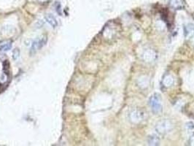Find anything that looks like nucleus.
Listing matches in <instances>:
<instances>
[{
  "label": "nucleus",
  "mask_w": 194,
  "mask_h": 146,
  "mask_svg": "<svg viewBox=\"0 0 194 146\" xmlns=\"http://www.w3.org/2000/svg\"><path fill=\"white\" fill-rule=\"evenodd\" d=\"M47 43V37L46 36H43V37L39 38V39L36 40L33 43L32 48H31V52L32 53H34L37 50L41 49Z\"/></svg>",
  "instance_id": "nucleus-5"
},
{
  "label": "nucleus",
  "mask_w": 194,
  "mask_h": 146,
  "mask_svg": "<svg viewBox=\"0 0 194 146\" xmlns=\"http://www.w3.org/2000/svg\"><path fill=\"white\" fill-rule=\"evenodd\" d=\"M173 126L171 123L168 120H162L158 122L155 126V131L160 135H166L172 130Z\"/></svg>",
  "instance_id": "nucleus-1"
},
{
  "label": "nucleus",
  "mask_w": 194,
  "mask_h": 146,
  "mask_svg": "<svg viewBox=\"0 0 194 146\" xmlns=\"http://www.w3.org/2000/svg\"><path fill=\"white\" fill-rule=\"evenodd\" d=\"M149 83H150V81L147 76H142L137 80V85L142 89L146 88L149 86Z\"/></svg>",
  "instance_id": "nucleus-6"
},
{
  "label": "nucleus",
  "mask_w": 194,
  "mask_h": 146,
  "mask_svg": "<svg viewBox=\"0 0 194 146\" xmlns=\"http://www.w3.org/2000/svg\"><path fill=\"white\" fill-rule=\"evenodd\" d=\"M185 34L186 37H190L194 34V25L188 24L185 27Z\"/></svg>",
  "instance_id": "nucleus-10"
},
{
  "label": "nucleus",
  "mask_w": 194,
  "mask_h": 146,
  "mask_svg": "<svg viewBox=\"0 0 194 146\" xmlns=\"http://www.w3.org/2000/svg\"><path fill=\"white\" fill-rule=\"evenodd\" d=\"M174 78H173L172 76L169 75H166L165 77H164V80H163V84H164V86L166 87L171 86L173 84H174Z\"/></svg>",
  "instance_id": "nucleus-9"
},
{
  "label": "nucleus",
  "mask_w": 194,
  "mask_h": 146,
  "mask_svg": "<svg viewBox=\"0 0 194 146\" xmlns=\"http://www.w3.org/2000/svg\"><path fill=\"white\" fill-rule=\"evenodd\" d=\"M170 5L174 9H180L183 7L180 0H170Z\"/></svg>",
  "instance_id": "nucleus-11"
},
{
  "label": "nucleus",
  "mask_w": 194,
  "mask_h": 146,
  "mask_svg": "<svg viewBox=\"0 0 194 146\" xmlns=\"http://www.w3.org/2000/svg\"><path fill=\"white\" fill-rule=\"evenodd\" d=\"M187 127H188V129H192L194 128V124L193 123L189 122L188 123H187Z\"/></svg>",
  "instance_id": "nucleus-14"
},
{
  "label": "nucleus",
  "mask_w": 194,
  "mask_h": 146,
  "mask_svg": "<svg viewBox=\"0 0 194 146\" xmlns=\"http://www.w3.org/2000/svg\"><path fill=\"white\" fill-rule=\"evenodd\" d=\"M190 142L191 145H194V135L193 136H192L190 137Z\"/></svg>",
  "instance_id": "nucleus-15"
},
{
  "label": "nucleus",
  "mask_w": 194,
  "mask_h": 146,
  "mask_svg": "<svg viewBox=\"0 0 194 146\" xmlns=\"http://www.w3.org/2000/svg\"><path fill=\"white\" fill-rule=\"evenodd\" d=\"M150 105L151 107L152 112L155 113H158L162 111V104H161V99L160 94H155L150 97Z\"/></svg>",
  "instance_id": "nucleus-2"
},
{
  "label": "nucleus",
  "mask_w": 194,
  "mask_h": 146,
  "mask_svg": "<svg viewBox=\"0 0 194 146\" xmlns=\"http://www.w3.org/2000/svg\"><path fill=\"white\" fill-rule=\"evenodd\" d=\"M12 48V43L11 42H6V43H2L0 46V50L1 51H8Z\"/></svg>",
  "instance_id": "nucleus-12"
},
{
  "label": "nucleus",
  "mask_w": 194,
  "mask_h": 146,
  "mask_svg": "<svg viewBox=\"0 0 194 146\" xmlns=\"http://www.w3.org/2000/svg\"><path fill=\"white\" fill-rule=\"evenodd\" d=\"M45 20L53 28L56 27L57 26H58V22H57L56 19H55V17L53 16V15H51V14H47L45 15Z\"/></svg>",
  "instance_id": "nucleus-7"
},
{
  "label": "nucleus",
  "mask_w": 194,
  "mask_h": 146,
  "mask_svg": "<svg viewBox=\"0 0 194 146\" xmlns=\"http://www.w3.org/2000/svg\"><path fill=\"white\" fill-rule=\"evenodd\" d=\"M13 55V57L14 59H15V60L18 59V57H19V55H20V51H19V50L18 49H15V50H14Z\"/></svg>",
  "instance_id": "nucleus-13"
},
{
  "label": "nucleus",
  "mask_w": 194,
  "mask_h": 146,
  "mask_svg": "<svg viewBox=\"0 0 194 146\" xmlns=\"http://www.w3.org/2000/svg\"><path fill=\"white\" fill-rule=\"evenodd\" d=\"M142 58L147 63H152L157 59V53L153 49H148L143 52Z\"/></svg>",
  "instance_id": "nucleus-4"
},
{
  "label": "nucleus",
  "mask_w": 194,
  "mask_h": 146,
  "mask_svg": "<svg viewBox=\"0 0 194 146\" xmlns=\"http://www.w3.org/2000/svg\"><path fill=\"white\" fill-rule=\"evenodd\" d=\"M148 142L150 145H158L160 144V139L157 135H152L148 137Z\"/></svg>",
  "instance_id": "nucleus-8"
},
{
  "label": "nucleus",
  "mask_w": 194,
  "mask_h": 146,
  "mask_svg": "<svg viewBox=\"0 0 194 146\" xmlns=\"http://www.w3.org/2000/svg\"><path fill=\"white\" fill-rule=\"evenodd\" d=\"M145 119V113L139 110H134L129 114L130 121L134 123H139Z\"/></svg>",
  "instance_id": "nucleus-3"
},
{
  "label": "nucleus",
  "mask_w": 194,
  "mask_h": 146,
  "mask_svg": "<svg viewBox=\"0 0 194 146\" xmlns=\"http://www.w3.org/2000/svg\"><path fill=\"white\" fill-rule=\"evenodd\" d=\"M39 2H46L48 1V0H38Z\"/></svg>",
  "instance_id": "nucleus-16"
}]
</instances>
